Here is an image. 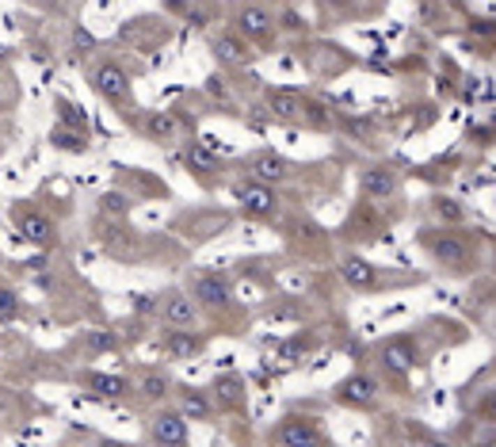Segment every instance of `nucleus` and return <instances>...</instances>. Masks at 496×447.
Segmentation results:
<instances>
[{"instance_id": "393cba45", "label": "nucleus", "mask_w": 496, "mask_h": 447, "mask_svg": "<svg viewBox=\"0 0 496 447\" xmlns=\"http://www.w3.org/2000/svg\"><path fill=\"white\" fill-rule=\"evenodd\" d=\"M88 344H92L96 352H107V348H115V337H111V332H92V337H88Z\"/></svg>"}, {"instance_id": "dca6fc26", "label": "nucleus", "mask_w": 496, "mask_h": 447, "mask_svg": "<svg viewBox=\"0 0 496 447\" xmlns=\"http://www.w3.org/2000/svg\"><path fill=\"white\" fill-rule=\"evenodd\" d=\"M199 344L202 340L191 337V332H168V340H165V348L172 356H191V352H199Z\"/></svg>"}, {"instance_id": "bb28decb", "label": "nucleus", "mask_w": 496, "mask_h": 447, "mask_svg": "<svg viewBox=\"0 0 496 447\" xmlns=\"http://www.w3.org/2000/svg\"><path fill=\"white\" fill-rule=\"evenodd\" d=\"M439 214L451 218V222H454V218H458V207H454V203H443V207H439Z\"/></svg>"}, {"instance_id": "39448f33", "label": "nucleus", "mask_w": 496, "mask_h": 447, "mask_svg": "<svg viewBox=\"0 0 496 447\" xmlns=\"http://www.w3.org/2000/svg\"><path fill=\"white\" fill-rule=\"evenodd\" d=\"M340 272H344V279L352 283L355 291H374V287H378V272H374L367 260H359V256H347Z\"/></svg>"}, {"instance_id": "4be33fe9", "label": "nucleus", "mask_w": 496, "mask_h": 447, "mask_svg": "<svg viewBox=\"0 0 496 447\" xmlns=\"http://www.w3.org/2000/svg\"><path fill=\"white\" fill-rule=\"evenodd\" d=\"M142 394L145 397H165L168 394V379L165 375H145L142 379Z\"/></svg>"}, {"instance_id": "1a4fd4ad", "label": "nucleus", "mask_w": 496, "mask_h": 447, "mask_svg": "<svg viewBox=\"0 0 496 447\" xmlns=\"http://www.w3.org/2000/svg\"><path fill=\"white\" fill-rule=\"evenodd\" d=\"M153 436H157L160 444H183V436H187L183 417H176V413H160V417L153 420Z\"/></svg>"}, {"instance_id": "b1692460", "label": "nucleus", "mask_w": 496, "mask_h": 447, "mask_svg": "<svg viewBox=\"0 0 496 447\" xmlns=\"http://www.w3.org/2000/svg\"><path fill=\"white\" fill-rule=\"evenodd\" d=\"M20 314V302H15V295H8V291H0V318H15Z\"/></svg>"}, {"instance_id": "f03ea898", "label": "nucleus", "mask_w": 496, "mask_h": 447, "mask_svg": "<svg viewBox=\"0 0 496 447\" xmlns=\"http://www.w3.org/2000/svg\"><path fill=\"white\" fill-rule=\"evenodd\" d=\"M191 291H195V302H206V306H225L230 302V283L222 279V275H195V283H191Z\"/></svg>"}, {"instance_id": "7ed1b4c3", "label": "nucleus", "mask_w": 496, "mask_h": 447, "mask_svg": "<svg viewBox=\"0 0 496 447\" xmlns=\"http://www.w3.org/2000/svg\"><path fill=\"white\" fill-rule=\"evenodd\" d=\"M290 176V165L279 157V153H260V157H252V180H260L267 188V184H283Z\"/></svg>"}, {"instance_id": "f257e3e1", "label": "nucleus", "mask_w": 496, "mask_h": 447, "mask_svg": "<svg viewBox=\"0 0 496 447\" xmlns=\"http://www.w3.org/2000/svg\"><path fill=\"white\" fill-rule=\"evenodd\" d=\"M92 88L100 96H107V100H123L126 96V88H130V77H126V69H119V65H100V69L92 73Z\"/></svg>"}, {"instance_id": "4468645a", "label": "nucleus", "mask_w": 496, "mask_h": 447, "mask_svg": "<svg viewBox=\"0 0 496 447\" xmlns=\"http://www.w3.org/2000/svg\"><path fill=\"white\" fill-rule=\"evenodd\" d=\"M183 157H187V165H191L195 173H214V168H218V157L206 149V145H187Z\"/></svg>"}, {"instance_id": "cd10ccee", "label": "nucleus", "mask_w": 496, "mask_h": 447, "mask_svg": "<svg viewBox=\"0 0 496 447\" xmlns=\"http://www.w3.org/2000/svg\"><path fill=\"white\" fill-rule=\"evenodd\" d=\"M489 409L496 413V390H493V397H489Z\"/></svg>"}, {"instance_id": "6ab92c4d", "label": "nucleus", "mask_w": 496, "mask_h": 447, "mask_svg": "<svg viewBox=\"0 0 496 447\" xmlns=\"http://www.w3.org/2000/svg\"><path fill=\"white\" fill-rule=\"evenodd\" d=\"M180 402H183V413H191V417H206L210 413V402L199 394V390H183Z\"/></svg>"}, {"instance_id": "9d476101", "label": "nucleus", "mask_w": 496, "mask_h": 447, "mask_svg": "<svg viewBox=\"0 0 496 447\" xmlns=\"http://www.w3.org/2000/svg\"><path fill=\"white\" fill-rule=\"evenodd\" d=\"M241 207L252 210V214H271L275 210V195L264 188V184H248L241 188Z\"/></svg>"}, {"instance_id": "423d86ee", "label": "nucleus", "mask_w": 496, "mask_h": 447, "mask_svg": "<svg viewBox=\"0 0 496 447\" xmlns=\"http://www.w3.org/2000/svg\"><path fill=\"white\" fill-rule=\"evenodd\" d=\"M237 23H241V31H245L248 38H267L271 35V12H267V8H241Z\"/></svg>"}, {"instance_id": "412c9836", "label": "nucleus", "mask_w": 496, "mask_h": 447, "mask_svg": "<svg viewBox=\"0 0 496 447\" xmlns=\"http://www.w3.org/2000/svg\"><path fill=\"white\" fill-rule=\"evenodd\" d=\"M100 210H107V214H126L130 199H126V195H119V191H107V195H100Z\"/></svg>"}, {"instance_id": "20e7f679", "label": "nucleus", "mask_w": 496, "mask_h": 447, "mask_svg": "<svg viewBox=\"0 0 496 447\" xmlns=\"http://www.w3.org/2000/svg\"><path fill=\"white\" fill-rule=\"evenodd\" d=\"M283 444L287 447H317L321 444V428L313 420H287L283 425Z\"/></svg>"}, {"instance_id": "ddd939ff", "label": "nucleus", "mask_w": 496, "mask_h": 447, "mask_svg": "<svg viewBox=\"0 0 496 447\" xmlns=\"http://www.w3.org/2000/svg\"><path fill=\"white\" fill-rule=\"evenodd\" d=\"M363 188H367L370 195H389L397 188V180H393V173H386V168H370V173L363 176Z\"/></svg>"}, {"instance_id": "aec40b11", "label": "nucleus", "mask_w": 496, "mask_h": 447, "mask_svg": "<svg viewBox=\"0 0 496 447\" xmlns=\"http://www.w3.org/2000/svg\"><path fill=\"white\" fill-rule=\"evenodd\" d=\"M92 390H100V394H107V397H119V394H126V383L123 379H111V375H96Z\"/></svg>"}, {"instance_id": "f8f14e48", "label": "nucleus", "mask_w": 496, "mask_h": 447, "mask_svg": "<svg viewBox=\"0 0 496 447\" xmlns=\"http://www.w3.org/2000/svg\"><path fill=\"white\" fill-rule=\"evenodd\" d=\"M160 314H165L168 325H191L195 321V302L183 295H172L165 306H160Z\"/></svg>"}, {"instance_id": "a211bd4d", "label": "nucleus", "mask_w": 496, "mask_h": 447, "mask_svg": "<svg viewBox=\"0 0 496 447\" xmlns=\"http://www.w3.org/2000/svg\"><path fill=\"white\" fill-rule=\"evenodd\" d=\"M145 130H149V138H172L176 134V119H168V115H145Z\"/></svg>"}, {"instance_id": "a878e982", "label": "nucleus", "mask_w": 496, "mask_h": 447, "mask_svg": "<svg viewBox=\"0 0 496 447\" xmlns=\"http://www.w3.org/2000/svg\"><path fill=\"white\" fill-rule=\"evenodd\" d=\"M206 92L214 96V100H230V96H225V88H222V80H218V77H210V80H206Z\"/></svg>"}, {"instance_id": "6e6552de", "label": "nucleus", "mask_w": 496, "mask_h": 447, "mask_svg": "<svg viewBox=\"0 0 496 447\" xmlns=\"http://www.w3.org/2000/svg\"><path fill=\"white\" fill-rule=\"evenodd\" d=\"M374 394H378V383L367 379V375H352L344 386H340V397H344V402H355V405H370Z\"/></svg>"}, {"instance_id": "5701e85b", "label": "nucleus", "mask_w": 496, "mask_h": 447, "mask_svg": "<svg viewBox=\"0 0 496 447\" xmlns=\"http://www.w3.org/2000/svg\"><path fill=\"white\" fill-rule=\"evenodd\" d=\"M218 394H222V402H241V383L237 379H218Z\"/></svg>"}, {"instance_id": "f3484780", "label": "nucleus", "mask_w": 496, "mask_h": 447, "mask_svg": "<svg viewBox=\"0 0 496 447\" xmlns=\"http://www.w3.org/2000/svg\"><path fill=\"white\" fill-rule=\"evenodd\" d=\"M271 111L279 119H294L298 115V96L290 92H271Z\"/></svg>"}, {"instance_id": "2eb2a0df", "label": "nucleus", "mask_w": 496, "mask_h": 447, "mask_svg": "<svg viewBox=\"0 0 496 447\" xmlns=\"http://www.w3.org/2000/svg\"><path fill=\"white\" fill-rule=\"evenodd\" d=\"M214 54H218L222 61H230V65H237V61H245V58H248V54H245V46H241L233 35L214 38Z\"/></svg>"}, {"instance_id": "9b49d317", "label": "nucleus", "mask_w": 496, "mask_h": 447, "mask_svg": "<svg viewBox=\"0 0 496 447\" xmlns=\"http://www.w3.org/2000/svg\"><path fill=\"white\" fill-rule=\"evenodd\" d=\"M382 360H386L389 371H397V375H405V371L416 363V352H412L409 340H393V344H386V352H382Z\"/></svg>"}, {"instance_id": "0eeeda50", "label": "nucleus", "mask_w": 496, "mask_h": 447, "mask_svg": "<svg viewBox=\"0 0 496 447\" xmlns=\"http://www.w3.org/2000/svg\"><path fill=\"white\" fill-rule=\"evenodd\" d=\"M20 230H23V241H31V245H50L54 241V222L43 214H23Z\"/></svg>"}]
</instances>
